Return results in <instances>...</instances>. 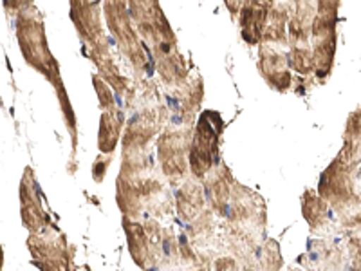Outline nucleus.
I'll use <instances>...</instances> for the list:
<instances>
[{
	"label": "nucleus",
	"instance_id": "f257e3e1",
	"mask_svg": "<svg viewBox=\"0 0 361 271\" xmlns=\"http://www.w3.org/2000/svg\"><path fill=\"white\" fill-rule=\"evenodd\" d=\"M29 246L38 259V264L45 271H69L66 259H63V248L60 244L45 241L42 237H31Z\"/></svg>",
	"mask_w": 361,
	"mask_h": 271
}]
</instances>
